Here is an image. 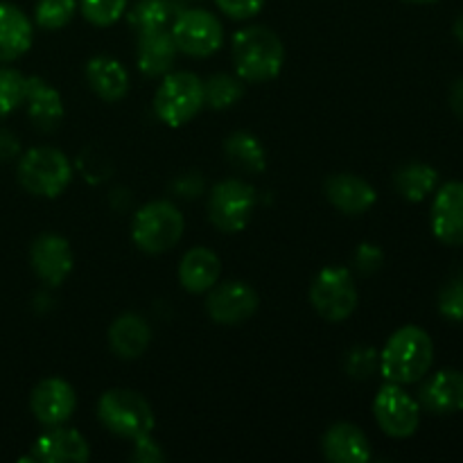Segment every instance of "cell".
<instances>
[{"mask_svg": "<svg viewBox=\"0 0 463 463\" xmlns=\"http://www.w3.org/2000/svg\"><path fill=\"white\" fill-rule=\"evenodd\" d=\"M222 262L217 253L206 247H194L181 258L179 262V283L185 292L203 294L220 280Z\"/></svg>", "mask_w": 463, "mask_h": 463, "instance_id": "cell-22", "label": "cell"}, {"mask_svg": "<svg viewBox=\"0 0 463 463\" xmlns=\"http://www.w3.org/2000/svg\"><path fill=\"white\" fill-rule=\"evenodd\" d=\"M380 369V353L371 346H355L346 355V373L357 380H369Z\"/></svg>", "mask_w": 463, "mask_h": 463, "instance_id": "cell-32", "label": "cell"}, {"mask_svg": "<svg viewBox=\"0 0 463 463\" xmlns=\"http://www.w3.org/2000/svg\"><path fill=\"white\" fill-rule=\"evenodd\" d=\"M86 81L104 102H118L129 90V75L113 57H93L86 63Z\"/></svg>", "mask_w": 463, "mask_h": 463, "instance_id": "cell-24", "label": "cell"}, {"mask_svg": "<svg viewBox=\"0 0 463 463\" xmlns=\"http://www.w3.org/2000/svg\"><path fill=\"white\" fill-rule=\"evenodd\" d=\"M170 32L179 52L188 57H211L224 43V27L220 18L206 9H185L176 14Z\"/></svg>", "mask_w": 463, "mask_h": 463, "instance_id": "cell-9", "label": "cell"}, {"mask_svg": "<svg viewBox=\"0 0 463 463\" xmlns=\"http://www.w3.org/2000/svg\"><path fill=\"white\" fill-rule=\"evenodd\" d=\"M23 104L27 107V116H30L32 125L41 131L57 129L59 122L63 120L61 95L41 77H27Z\"/></svg>", "mask_w": 463, "mask_h": 463, "instance_id": "cell-19", "label": "cell"}, {"mask_svg": "<svg viewBox=\"0 0 463 463\" xmlns=\"http://www.w3.org/2000/svg\"><path fill=\"white\" fill-rule=\"evenodd\" d=\"M34 30L23 9L12 3H0V63L16 61L32 48Z\"/></svg>", "mask_w": 463, "mask_h": 463, "instance_id": "cell-20", "label": "cell"}, {"mask_svg": "<svg viewBox=\"0 0 463 463\" xmlns=\"http://www.w3.org/2000/svg\"><path fill=\"white\" fill-rule=\"evenodd\" d=\"M383 262H384L383 249L375 247V244H371V242L360 244L355 251V256H353V265H355V269L360 271L362 276L375 274V271L383 267Z\"/></svg>", "mask_w": 463, "mask_h": 463, "instance_id": "cell-34", "label": "cell"}, {"mask_svg": "<svg viewBox=\"0 0 463 463\" xmlns=\"http://www.w3.org/2000/svg\"><path fill=\"white\" fill-rule=\"evenodd\" d=\"M242 80L226 75V72H217V75H211L203 81V107H211L215 111L233 107L242 99Z\"/></svg>", "mask_w": 463, "mask_h": 463, "instance_id": "cell-28", "label": "cell"}, {"mask_svg": "<svg viewBox=\"0 0 463 463\" xmlns=\"http://www.w3.org/2000/svg\"><path fill=\"white\" fill-rule=\"evenodd\" d=\"M131 461L136 463H161L165 461V455H163L161 446L149 437L136 439L134 441V452H131Z\"/></svg>", "mask_w": 463, "mask_h": 463, "instance_id": "cell-36", "label": "cell"}, {"mask_svg": "<svg viewBox=\"0 0 463 463\" xmlns=\"http://www.w3.org/2000/svg\"><path fill=\"white\" fill-rule=\"evenodd\" d=\"M90 450L86 439L77 430L54 425L41 434L32 446V459L41 463H84Z\"/></svg>", "mask_w": 463, "mask_h": 463, "instance_id": "cell-15", "label": "cell"}, {"mask_svg": "<svg viewBox=\"0 0 463 463\" xmlns=\"http://www.w3.org/2000/svg\"><path fill=\"white\" fill-rule=\"evenodd\" d=\"M321 450L333 463H364L371 459L369 439L353 423L330 425L321 439Z\"/></svg>", "mask_w": 463, "mask_h": 463, "instance_id": "cell-18", "label": "cell"}, {"mask_svg": "<svg viewBox=\"0 0 463 463\" xmlns=\"http://www.w3.org/2000/svg\"><path fill=\"white\" fill-rule=\"evenodd\" d=\"M215 5L233 21H247L265 7V0H215Z\"/></svg>", "mask_w": 463, "mask_h": 463, "instance_id": "cell-35", "label": "cell"}, {"mask_svg": "<svg viewBox=\"0 0 463 463\" xmlns=\"http://www.w3.org/2000/svg\"><path fill=\"white\" fill-rule=\"evenodd\" d=\"M226 158L244 172H262L267 165V152L260 140L249 131H235L224 140Z\"/></svg>", "mask_w": 463, "mask_h": 463, "instance_id": "cell-26", "label": "cell"}, {"mask_svg": "<svg viewBox=\"0 0 463 463\" xmlns=\"http://www.w3.org/2000/svg\"><path fill=\"white\" fill-rule=\"evenodd\" d=\"M27 77L14 68L0 66V118L16 111L25 99Z\"/></svg>", "mask_w": 463, "mask_h": 463, "instance_id": "cell-30", "label": "cell"}, {"mask_svg": "<svg viewBox=\"0 0 463 463\" xmlns=\"http://www.w3.org/2000/svg\"><path fill=\"white\" fill-rule=\"evenodd\" d=\"M396 190L407 202H423L437 190L439 172L428 163H407L393 176Z\"/></svg>", "mask_w": 463, "mask_h": 463, "instance_id": "cell-25", "label": "cell"}, {"mask_svg": "<svg viewBox=\"0 0 463 463\" xmlns=\"http://www.w3.org/2000/svg\"><path fill=\"white\" fill-rule=\"evenodd\" d=\"M231 54H233L240 80L251 81V84L279 77L285 63L283 41L279 39L276 32L262 25H251L235 32Z\"/></svg>", "mask_w": 463, "mask_h": 463, "instance_id": "cell-2", "label": "cell"}, {"mask_svg": "<svg viewBox=\"0 0 463 463\" xmlns=\"http://www.w3.org/2000/svg\"><path fill=\"white\" fill-rule=\"evenodd\" d=\"M452 32H455L457 41H459V43L463 45V14L455 21V27H452Z\"/></svg>", "mask_w": 463, "mask_h": 463, "instance_id": "cell-40", "label": "cell"}, {"mask_svg": "<svg viewBox=\"0 0 463 463\" xmlns=\"http://www.w3.org/2000/svg\"><path fill=\"white\" fill-rule=\"evenodd\" d=\"M30 265L45 285L59 288L72 271L71 244L57 233L39 235L30 247Z\"/></svg>", "mask_w": 463, "mask_h": 463, "instance_id": "cell-14", "label": "cell"}, {"mask_svg": "<svg viewBox=\"0 0 463 463\" xmlns=\"http://www.w3.org/2000/svg\"><path fill=\"white\" fill-rule=\"evenodd\" d=\"M373 416L387 437L407 439L419 430L420 405L401 384L387 383L375 396Z\"/></svg>", "mask_w": 463, "mask_h": 463, "instance_id": "cell-10", "label": "cell"}, {"mask_svg": "<svg viewBox=\"0 0 463 463\" xmlns=\"http://www.w3.org/2000/svg\"><path fill=\"white\" fill-rule=\"evenodd\" d=\"M175 190L181 197H197L203 190V179L199 175H185L181 179L175 181Z\"/></svg>", "mask_w": 463, "mask_h": 463, "instance_id": "cell-37", "label": "cell"}, {"mask_svg": "<svg viewBox=\"0 0 463 463\" xmlns=\"http://www.w3.org/2000/svg\"><path fill=\"white\" fill-rule=\"evenodd\" d=\"M185 229L184 215L172 202H149L134 215L131 224V238L140 251L149 256L170 251L176 247Z\"/></svg>", "mask_w": 463, "mask_h": 463, "instance_id": "cell-4", "label": "cell"}, {"mask_svg": "<svg viewBox=\"0 0 463 463\" xmlns=\"http://www.w3.org/2000/svg\"><path fill=\"white\" fill-rule=\"evenodd\" d=\"M203 109V81L194 72H170L154 95V111L167 127H181Z\"/></svg>", "mask_w": 463, "mask_h": 463, "instance_id": "cell-6", "label": "cell"}, {"mask_svg": "<svg viewBox=\"0 0 463 463\" xmlns=\"http://www.w3.org/2000/svg\"><path fill=\"white\" fill-rule=\"evenodd\" d=\"M172 5L167 0H140L129 12V25L138 36L152 34L158 30H170L172 25Z\"/></svg>", "mask_w": 463, "mask_h": 463, "instance_id": "cell-27", "label": "cell"}, {"mask_svg": "<svg viewBox=\"0 0 463 463\" xmlns=\"http://www.w3.org/2000/svg\"><path fill=\"white\" fill-rule=\"evenodd\" d=\"M72 165L57 147H32L18 161V181L36 197L54 199L68 188Z\"/></svg>", "mask_w": 463, "mask_h": 463, "instance_id": "cell-5", "label": "cell"}, {"mask_svg": "<svg viewBox=\"0 0 463 463\" xmlns=\"http://www.w3.org/2000/svg\"><path fill=\"white\" fill-rule=\"evenodd\" d=\"M77 12V0H39L34 9L36 25L43 30H61L72 21Z\"/></svg>", "mask_w": 463, "mask_h": 463, "instance_id": "cell-29", "label": "cell"}, {"mask_svg": "<svg viewBox=\"0 0 463 463\" xmlns=\"http://www.w3.org/2000/svg\"><path fill=\"white\" fill-rule=\"evenodd\" d=\"M450 107H452V111H455V116L463 122V77H459V80H457L455 84H452V89H450Z\"/></svg>", "mask_w": 463, "mask_h": 463, "instance_id": "cell-39", "label": "cell"}, {"mask_svg": "<svg viewBox=\"0 0 463 463\" xmlns=\"http://www.w3.org/2000/svg\"><path fill=\"white\" fill-rule=\"evenodd\" d=\"M434 362V342L420 326H402L380 353V373L387 383L414 384L428 375Z\"/></svg>", "mask_w": 463, "mask_h": 463, "instance_id": "cell-1", "label": "cell"}, {"mask_svg": "<svg viewBox=\"0 0 463 463\" xmlns=\"http://www.w3.org/2000/svg\"><path fill=\"white\" fill-rule=\"evenodd\" d=\"M179 48H176L175 39H172L170 30H158L152 34L138 36V71L145 77H161L170 72L175 66V59Z\"/></svg>", "mask_w": 463, "mask_h": 463, "instance_id": "cell-23", "label": "cell"}, {"mask_svg": "<svg viewBox=\"0 0 463 463\" xmlns=\"http://www.w3.org/2000/svg\"><path fill=\"white\" fill-rule=\"evenodd\" d=\"M439 312L448 321H463V271L439 294Z\"/></svg>", "mask_w": 463, "mask_h": 463, "instance_id": "cell-33", "label": "cell"}, {"mask_svg": "<svg viewBox=\"0 0 463 463\" xmlns=\"http://www.w3.org/2000/svg\"><path fill=\"white\" fill-rule=\"evenodd\" d=\"M77 396L75 389L63 378H45L32 389L30 410L34 419L45 428L63 425L75 414Z\"/></svg>", "mask_w": 463, "mask_h": 463, "instance_id": "cell-12", "label": "cell"}, {"mask_svg": "<svg viewBox=\"0 0 463 463\" xmlns=\"http://www.w3.org/2000/svg\"><path fill=\"white\" fill-rule=\"evenodd\" d=\"M80 9L90 25L109 27L120 21L127 0H80Z\"/></svg>", "mask_w": 463, "mask_h": 463, "instance_id": "cell-31", "label": "cell"}, {"mask_svg": "<svg viewBox=\"0 0 463 463\" xmlns=\"http://www.w3.org/2000/svg\"><path fill=\"white\" fill-rule=\"evenodd\" d=\"M326 197L333 203L337 211L344 215H362L369 211L375 203L378 194L375 188L362 176L351 175V172H342V175H333L326 179Z\"/></svg>", "mask_w": 463, "mask_h": 463, "instance_id": "cell-16", "label": "cell"}, {"mask_svg": "<svg viewBox=\"0 0 463 463\" xmlns=\"http://www.w3.org/2000/svg\"><path fill=\"white\" fill-rule=\"evenodd\" d=\"M98 419L109 432L129 441L149 437L156 425L149 402L131 389L104 392L98 402Z\"/></svg>", "mask_w": 463, "mask_h": 463, "instance_id": "cell-3", "label": "cell"}, {"mask_svg": "<svg viewBox=\"0 0 463 463\" xmlns=\"http://www.w3.org/2000/svg\"><path fill=\"white\" fill-rule=\"evenodd\" d=\"M405 3H414V5H430V3H437V0H405Z\"/></svg>", "mask_w": 463, "mask_h": 463, "instance_id": "cell-41", "label": "cell"}, {"mask_svg": "<svg viewBox=\"0 0 463 463\" xmlns=\"http://www.w3.org/2000/svg\"><path fill=\"white\" fill-rule=\"evenodd\" d=\"M355 279L346 267H326L310 285V303L326 321H346L357 310Z\"/></svg>", "mask_w": 463, "mask_h": 463, "instance_id": "cell-7", "label": "cell"}, {"mask_svg": "<svg viewBox=\"0 0 463 463\" xmlns=\"http://www.w3.org/2000/svg\"><path fill=\"white\" fill-rule=\"evenodd\" d=\"M18 154H21V145L16 136L7 129H0V161H12Z\"/></svg>", "mask_w": 463, "mask_h": 463, "instance_id": "cell-38", "label": "cell"}, {"mask_svg": "<svg viewBox=\"0 0 463 463\" xmlns=\"http://www.w3.org/2000/svg\"><path fill=\"white\" fill-rule=\"evenodd\" d=\"M419 405L432 414H457L463 411V373L455 369H443L434 373L420 387Z\"/></svg>", "mask_w": 463, "mask_h": 463, "instance_id": "cell-17", "label": "cell"}, {"mask_svg": "<svg viewBox=\"0 0 463 463\" xmlns=\"http://www.w3.org/2000/svg\"><path fill=\"white\" fill-rule=\"evenodd\" d=\"M432 233L448 247H463V181L441 185L432 202Z\"/></svg>", "mask_w": 463, "mask_h": 463, "instance_id": "cell-13", "label": "cell"}, {"mask_svg": "<svg viewBox=\"0 0 463 463\" xmlns=\"http://www.w3.org/2000/svg\"><path fill=\"white\" fill-rule=\"evenodd\" d=\"M256 188L242 179L220 181L208 194V217L222 233H240L251 222Z\"/></svg>", "mask_w": 463, "mask_h": 463, "instance_id": "cell-8", "label": "cell"}, {"mask_svg": "<svg viewBox=\"0 0 463 463\" xmlns=\"http://www.w3.org/2000/svg\"><path fill=\"white\" fill-rule=\"evenodd\" d=\"M152 342V328L147 321L134 312L118 317L109 328V346L120 360H138Z\"/></svg>", "mask_w": 463, "mask_h": 463, "instance_id": "cell-21", "label": "cell"}, {"mask_svg": "<svg viewBox=\"0 0 463 463\" xmlns=\"http://www.w3.org/2000/svg\"><path fill=\"white\" fill-rule=\"evenodd\" d=\"M258 303L260 298L251 285L242 280H226L208 289L206 312L215 324L238 326L256 315Z\"/></svg>", "mask_w": 463, "mask_h": 463, "instance_id": "cell-11", "label": "cell"}]
</instances>
